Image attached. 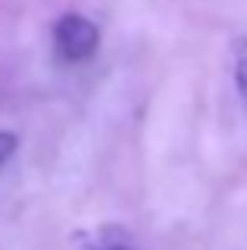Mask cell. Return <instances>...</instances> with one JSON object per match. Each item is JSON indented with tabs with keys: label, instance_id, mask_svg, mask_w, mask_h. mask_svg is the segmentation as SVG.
I'll list each match as a JSON object with an SVG mask.
<instances>
[{
	"label": "cell",
	"instance_id": "obj_2",
	"mask_svg": "<svg viewBox=\"0 0 247 250\" xmlns=\"http://www.w3.org/2000/svg\"><path fill=\"white\" fill-rule=\"evenodd\" d=\"M76 250H136V241L121 225H95L73 238Z\"/></svg>",
	"mask_w": 247,
	"mask_h": 250
},
{
	"label": "cell",
	"instance_id": "obj_4",
	"mask_svg": "<svg viewBox=\"0 0 247 250\" xmlns=\"http://www.w3.org/2000/svg\"><path fill=\"white\" fill-rule=\"evenodd\" d=\"M16 149H19V136L13 130H0V168L16 155Z\"/></svg>",
	"mask_w": 247,
	"mask_h": 250
},
{
	"label": "cell",
	"instance_id": "obj_1",
	"mask_svg": "<svg viewBox=\"0 0 247 250\" xmlns=\"http://www.w3.org/2000/svg\"><path fill=\"white\" fill-rule=\"evenodd\" d=\"M51 38H54V51L63 63H82L99 51V25L92 22L82 13H63V16L54 19V29H51Z\"/></svg>",
	"mask_w": 247,
	"mask_h": 250
},
{
	"label": "cell",
	"instance_id": "obj_3",
	"mask_svg": "<svg viewBox=\"0 0 247 250\" xmlns=\"http://www.w3.org/2000/svg\"><path fill=\"white\" fill-rule=\"evenodd\" d=\"M231 61H235V85H238V92H241V98L247 104V38H235Z\"/></svg>",
	"mask_w": 247,
	"mask_h": 250
}]
</instances>
